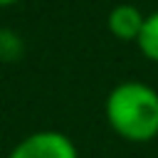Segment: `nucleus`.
I'll use <instances>...</instances> for the list:
<instances>
[{
  "label": "nucleus",
  "mask_w": 158,
  "mask_h": 158,
  "mask_svg": "<svg viewBox=\"0 0 158 158\" xmlns=\"http://www.w3.org/2000/svg\"><path fill=\"white\" fill-rule=\"evenodd\" d=\"M12 2H17V0H0V5H12Z\"/></svg>",
  "instance_id": "nucleus-6"
},
{
  "label": "nucleus",
  "mask_w": 158,
  "mask_h": 158,
  "mask_svg": "<svg viewBox=\"0 0 158 158\" xmlns=\"http://www.w3.org/2000/svg\"><path fill=\"white\" fill-rule=\"evenodd\" d=\"M109 32L116 37V40H123V42H138L141 37V30L146 25V17L141 15L138 7L133 5H116L111 12H109Z\"/></svg>",
  "instance_id": "nucleus-3"
},
{
  "label": "nucleus",
  "mask_w": 158,
  "mask_h": 158,
  "mask_svg": "<svg viewBox=\"0 0 158 158\" xmlns=\"http://www.w3.org/2000/svg\"><path fill=\"white\" fill-rule=\"evenodd\" d=\"M106 121L116 136L131 143L158 138V91L143 81L116 84L104 104Z\"/></svg>",
  "instance_id": "nucleus-1"
},
{
  "label": "nucleus",
  "mask_w": 158,
  "mask_h": 158,
  "mask_svg": "<svg viewBox=\"0 0 158 158\" xmlns=\"http://www.w3.org/2000/svg\"><path fill=\"white\" fill-rule=\"evenodd\" d=\"M22 54V42L15 32H0V59L2 62H15Z\"/></svg>",
  "instance_id": "nucleus-5"
},
{
  "label": "nucleus",
  "mask_w": 158,
  "mask_h": 158,
  "mask_svg": "<svg viewBox=\"0 0 158 158\" xmlns=\"http://www.w3.org/2000/svg\"><path fill=\"white\" fill-rule=\"evenodd\" d=\"M136 44L143 52V57H148L151 62H158V10L146 17V25H143Z\"/></svg>",
  "instance_id": "nucleus-4"
},
{
  "label": "nucleus",
  "mask_w": 158,
  "mask_h": 158,
  "mask_svg": "<svg viewBox=\"0 0 158 158\" xmlns=\"http://www.w3.org/2000/svg\"><path fill=\"white\" fill-rule=\"evenodd\" d=\"M7 158H79L74 141L54 128H42L25 136Z\"/></svg>",
  "instance_id": "nucleus-2"
}]
</instances>
